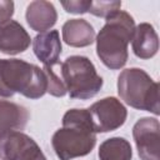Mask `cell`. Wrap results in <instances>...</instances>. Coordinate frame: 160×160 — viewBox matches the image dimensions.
<instances>
[{
	"instance_id": "8fae6325",
	"label": "cell",
	"mask_w": 160,
	"mask_h": 160,
	"mask_svg": "<svg viewBox=\"0 0 160 160\" xmlns=\"http://www.w3.org/2000/svg\"><path fill=\"white\" fill-rule=\"evenodd\" d=\"M32 50L35 56L45 66H51L59 62V56L62 50L59 31L49 30L38 34L32 40Z\"/></svg>"
},
{
	"instance_id": "5bb4252c",
	"label": "cell",
	"mask_w": 160,
	"mask_h": 160,
	"mask_svg": "<svg viewBox=\"0 0 160 160\" xmlns=\"http://www.w3.org/2000/svg\"><path fill=\"white\" fill-rule=\"evenodd\" d=\"M29 116L30 114L25 106L9 100H0V135L24 130Z\"/></svg>"
},
{
	"instance_id": "ba28073f",
	"label": "cell",
	"mask_w": 160,
	"mask_h": 160,
	"mask_svg": "<svg viewBox=\"0 0 160 160\" xmlns=\"http://www.w3.org/2000/svg\"><path fill=\"white\" fill-rule=\"evenodd\" d=\"M40 149L36 141L21 131H9L0 135L1 160H25Z\"/></svg>"
},
{
	"instance_id": "7c38bea8",
	"label": "cell",
	"mask_w": 160,
	"mask_h": 160,
	"mask_svg": "<svg viewBox=\"0 0 160 160\" xmlns=\"http://www.w3.org/2000/svg\"><path fill=\"white\" fill-rule=\"evenodd\" d=\"M131 46L135 56L139 59H151L159 50V38L154 26L149 22H141L135 26L131 39Z\"/></svg>"
},
{
	"instance_id": "277c9868",
	"label": "cell",
	"mask_w": 160,
	"mask_h": 160,
	"mask_svg": "<svg viewBox=\"0 0 160 160\" xmlns=\"http://www.w3.org/2000/svg\"><path fill=\"white\" fill-rule=\"evenodd\" d=\"M118 94L124 102L134 109L160 114L159 84L142 69H125L118 76Z\"/></svg>"
},
{
	"instance_id": "5b68a950",
	"label": "cell",
	"mask_w": 160,
	"mask_h": 160,
	"mask_svg": "<svg viewBox=\"0 0 160 160\" xmlns=\"http://www.w3.org/2000/svg\"><path fill=\"white\" fill-rule=\"evenodd\" d=\"M60 74L71 99H91L101 90L104 84L92 61L81 55L66 58L60 64Z\"/></svg>"
},
{
	"instance_id": "30bf717a",
	"label": "cell",
	"mask_w": 160,
	"mask_h": 160,
	"mask_svg": "<svg viewBox=\"0 0 160 160\" xmlns=\"http://www.w3.org/2000/svg\"><path fill=\"white\" fill-rule=\"evenodd\" d=\"M25 19L34 31L41 34L49 31L56 24L58 12L52 2L45 0H35L28 5Z\"/></svg>"
},
{
	"instance_id": "6da1fadb",
	"label": "cell",
	"mask_w": 160,
	"mask_h": 160,
	"mask_svg": "<svg viewBox=\"0 0 160 160\" xmlns=\"http://www.w3.org/2000/svg\"><path fill=\"white\" fill-rule=\"evenodd\" d=\"M96 144V132L88 109H70L62 116V128L58 129L51 145L60 160H72L91 152Z\"/></svg>"
},
{
	"instance_id": "e0dca14e",
	"label": "cell",
	"mask_w": 160,
	"mask_h": 160,
	"mask_svg": "<svg viewBox=\"0 0 160 160\" xmlns=\"http://www.w3.org/2000/svg\"><path fill=\"white\" fill-rule=\"evenodd\" d=\"M120 8H121V1H118V0H111V1L98 0V1H91L89 12L92 14L94 16H98V18H108L110 14L120 10Z\"/></svg>"
},
{
	"instance_id": "3957f363",
	"label": "cell",
	"mask_w": 160,
	"mask_h": 160,
	"mask_svg": "<svg viewBox=\"0 0 160 160\" xmlns=\"http://www.w3.org/2000/svg\"><path fill=\"white\" fill-rule=\"evenodd\" d=\"M15 92L28 99H40L48 92V80L42 69L20 59H0V96Z\"/></svg>"
},
{
	"instance_id": "9c48e42d",
	"label": "cell",
	"mask_w": 160,
	"mask_h": 160,
	"mask_svg": "<svg viewBox=\"0 0 160 160\" xmlns=\"http://www.w3.org/2000/svg\"><path fill=\"white\" fill-rule=\"evenodd\" d=\"M31 38L20 22L9 20L0 24V52L16 55L28 50Z\"/></svg>"
},
{
	"instance_id": "52a82bcc",
	"label": "cell",
	"mask_w": 160,
	"mask_h": 160,
	"mask_svg": "<svg viewBox=\"0 0 160 160\" xmlns=\"http://www.w3.org/2000/svg\"><path fill=\"white\" fill-rule=\"evenodd\" d=\"M132 138L141 160H160V124L156 118H141L132 126Z\"/></svg>"
},
{
	"instance_id": "ac0fdd59",
	"label": "cell",
	"mask_w": 160,
	"mask_h": 160,
	"mask_svg": "<svg viewBox=\"0 0 160 160\" xmlns=\"http://www.w3.org/2000/svg\"><path fill=\"white\" fill-rule=\"evenodd\" d=\"M91 1L92 0H70V1H61V6L65 9L66 12H70V14H85V12H89Z\"/></svg>"
},
{
	"instance_id": "ffe728a7",
	"label": "cell",
	"mask_w": 160,
	"mask_h": 160,
	"mask_svg": "<svg viewBox=\"0 0 160 160\" xmlns=\"http://www.w3.org/2000/svg\"><path fill=\"white\" fill-rule=\"evenodd\" d=\"M25 160H48L46 159V156L44 155V152L41 151V149H38L36 151H34L28 159H25Z\"/></svg>"
},
{
	"instance_id": "2e32d148",
	"label": "cell",
	"mask_w": 160,
	"mask_h": 160,
	"mask_svg": "<svg viewBox=\"0 0 160 160\" xmlns=\"http://www.w3.org/2000/svg\"><path fill=\"white\" fill-rule=\"evenodd\" d=\"M45 75H46V80H48V92L52 96L56 98H61L64 95H66V88L65 84L62 81L61 74H60V62H56L51 66H45L42 68Z\"/></svg>"
},
{
	"instance_id": "8992f818",
	"label": "cell",
	"mask_w": 160,
	"mask_h": 160,
	"mask_svg": "<svg viewBox=\"0 0 160 160\" xmlns=\"http://www.w3.org/2000/svg\"><path fill=\"white\" fill-rule=\"evenodd\" d=\"M88 110L95 132L114 131L122 126L128 118L126 108L114 96H108L94 102Z\"/></svg>"
},
{
	"instance_id": "7a4b0ae2",
	"label": "cell",
	"mask_w": 160,
	"mask_h": 160,
	"mask_svg": "<svg viewBox=\"0 0 160 160\" xmlns=\"http://www.w3.org/2000/svg\"><path fill=\"white\" fill-rule=\"evenodd\" d=\"M134 31V18L126 11L118 10L105 18V24L96 35V54L106 68L118 70L125 66Z\"/></svg>"
},
{
	"instance_id": "4fadbf2b",
	"label": "cell",
	"mask_w": 160,
	"mask_h": 160,
	"mask_svg": "<svg viewBox=\"0 0 160 160\" xmlns=\"http://www.w3.org/2000/svg\"><path fill=\"white\" fill-rule=\"evenodd\" d=\"M62 40L72 48H85L94 42L95 30L85 19H70L61 28Z\"/></svg>"
},
{
	"instance_id": "9a60e30c",
	"label": "cell",
	"mask_w": 160,
	"mask_h": 160,
	"mask_svg": "<svg viewBox=\"0 0 160 160\" xmlns=\"http://www.w3.org/2000/svg\"><path fill=\"white\" fill-rule=\"evenodd\" d=\"M98 155L100 160H131L132 149L125 138L114 136L100 144Z\"/></svg>"
},
{
	"instance_id": "d6986e66",
	"label": "cell",
	"mask_w": 160,
	"mask_h": 160,
	"mask_svg": "<svg viewBox=\"0 0 160 160\" xmlns=\"http://www.w3.org/2000/svg\"><path fill=\"white\" fill-rule=\"evenodd\" d=\"M14 15V2L10 0H0V24L11 20Z\"/></svg>"
}]
</instances>
